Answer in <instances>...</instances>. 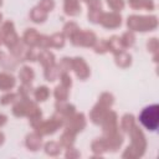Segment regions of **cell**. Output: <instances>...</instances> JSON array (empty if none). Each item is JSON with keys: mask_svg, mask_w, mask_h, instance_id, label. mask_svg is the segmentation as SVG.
Returning a JSON list of instances; mask_svg holds the SVG:
<instances>
[{"mask_svg": "<svg viewBox=\"0 0 159 159\" xmlns=\"http://www.w3.org/2000/svg\"><path fill=\"white\" fill-rule=\"evenodd\" d=\"M130 137V144L125 148V150L122 154V158L124 159H137L144 155L147 149V139L143 133V130L135 124L129 132Z\"/></svg>", "mask_w": 159, "mask_h": 159, "instance_id": "obj_1", "label": "cell"}, {"mask_svg": "<svg viewBox=\"0 0 159 159\" xmlns=\"http://www.w3.org/2000/svg\"><path fill=\"white\" fill-rule=\"evenodd\" d=\"M128 30L133 32H148L158 27V17L155 15H130L127 19Z\"/></svg>", "mask_w": 159, "mask_h": 159, "instance_id": "obj_2", "label": "cell"}, {"mask_svg": "<svg viewBox=\"0 0 159 159\" xmlns=\"http://www.w3.org/2000/svg\"><path fill=\"white\" fill-rule=\"evenodd\" d=\"M139 122L148 130H150V132L157 130L158 125H159V106L150 104V106H147L145 108H143L139 114Z\"/></svg>", "mask_w": 159, "mask_h": 159, "instance_id": "obj_3", "label": "cell"}, {"mask_svg": "<svg viewBox=\"0 0 159 159\" xmlns=\"http://www.w3.org/2000/svg\"><path fill=\"white\" fill-rule=\"evenodd\" d=\"M65 117L58 114L57 112H55V114L47 119V120H42L35 129V132H37L39 134H41L42 137L43 135H50V134H53L56 133L61 127L65 125Z\"/></svg>", "mask_w": 159, "mask_h": 159, "instance_id": "obj_4", "label": "cell"}, {"mask_svg": "<svg viewBox=\"0 0 159 159\" xmlns=\"http://www.w3.org/2000/svg\"><path fill=\"white\" fill-rule=\"evenodd\" d=\"M39 106L36 102L31 101L30 97H20L14 102L12 106V114L15 117H29L34 111H36Z\"/></svg>", "mask_w": 159, "mask_h": 159, "instance_id": "obj_5", "label": "cell"}, {"mask_svg": "<svg viewBox=\"0 0 159 159\" xmlns=\"http://www.w3.org/2000/svg\"><path fill=\"white\" fill-rule=\"evenodd\" d=\"M71 43L78 47H93L98 41L97 35L91 30H78L71 39Z\"/></svg>", "mask_w": 159, "mask_h": 159, "instance_id": "obj_6", "label": "cell"}, {"mask_svg": "<svg viewBox=\"0 0 159 159\" xmlns=\"http://www.w3.org/2000/svg\"><path fill=\"white\" fill-rule=\"evenodd\" d=\"M0 30H1V37H2V43L10 50L19 40H20V37H19V35H17V32H16V30H15V25H14V22L12 21H10V20H7V21H5V22H2V25H1V27H0Z\"/></svg>", "mask_w": 159, "mask_h": 159, "instance_id": "obj_7", "label": "cell"}, {"mask_svg": "<svg viewBox=\"0 0 159 159\" xmlns=\"http://www.w3.org/2000/svg\"><path fill=\"white\" fill-rule=\"evenodd\" d=\"M87 125V120L83 113H73L70 117H67L65 119V128H68L71 130H73L75 133H80L82 132Z\"/></svg>", "mask_w": 159, "mask_h": 159, "instance_id": "obj_8", "label": "cell"}, {"mask_svg": "<svg viewBox=\"0 0 159 159\" xmlns=\"http://www.w3.org/2000/svg\"><path fill=\"white\" fill-rule=\"evenodd\" d=\"M102 132H103V135H109L112 133H116L119 127H118V117H117V113L114 111H108L106 117L103 118L102 123Z\"/></svg>", "mask_w": 159, "mask_h": 159, "instance_id": "obj_9", "label": "cell"}, {"mask_svg": "<svg viewBox=\"0 0 159 159\" xmlns=\"http://www.w3.org/2000/svg\"><path fill=\"white\" fill-rule=\"evenodd\" d=\"M72 71L76 73L77 78L81 81H86L91 76V70H89L87 62L82 57L72 58Z\"/></svg>", "mask_w": 159, "mask_h": 159, "instance_id": "obj_10", "label": "cell"}, {"mask_svg": "<svg viewBox=\"0 0 159 159\" xmlns=\"http://www.w3.org/2000/svg\"><path fill=\"white\" fill-rule=\"evenodd\" d=\"M99 24L104 29H118L122 25V16L119 12H116V11L103 12Z\"/></svg>", "mask_w": 159, "mask_h": 159, "instance_id": "obj_11", "label": "cell"}, {"mask_svg": "<svg viewBox=\"0 0 159 159\" xmlns=\"http://www.w3.org/2000/svg\"><path fill=\"white\" fill-rule=\"evenodd\" d=\"M109 109H111V108H108V107L101 104L99 102H97V103L93 106V108L91 109V112H89V120H91L93 124L99 125Z\"/></svg>", "mask_w": 159, "mask_h": 159, "instance_id": "obj_12", "label": "cell"}, {"mask_svg": "<svg viewBox=\"0 0 159 159\" xmlns=\"http://www.w3.org/2000/svg\"><path fill=\"white\" fill-rule=\"evenodd\" d=\"M104 140H106V144H107V148H108V152H117L123 142H124V138H123V134L119 133V130H117L116 133H112L109 135H103Z\"/></svg>", "mask_w": 159, "mask_h": 159, "instance_id": "obj_13", "label": "cell"}, {"mask_svg": "<svg viewBox=\"0 0 159 159\" xmlns=\"http://www.w3.org/2000/svg\"><path fill=\"white\" fill-rule=\"evenodd\" d=\"M25 145L31 152H37L42 147V135L37 132H32L26 135L25 138Z\"/></svg>", "mask_w": 159, "mask_h": 159, "instance_id": "obj_14", "label": "cell"}, {"mask_svg": "<svg viewBox=\"0 0 159 159\" xmlns=\"http://www.w3.org/2000/svg\"><path fill=\"white\" fill-rule=\"evenodd\" d=\"M37 61L40 62V65H41L43 68L50 67V66H52V65L56 63L55 55H53L51 51H48L47 48H43V50H41V51L37 53Z\"/></svg>", "mask_w": 159, "mask_h": 159, "instance_id": "obj_15", "label": "cell"}, {"mask_svg": "<svg viewBox=\"0 0 159 159\" xmlns=\"http://www.w3.org/2000/svg\"><path fill=\"white\" fill-rule=\"evenodd\" d=\"M80 0H63V12L67 16H77L81 14Z\"/></svg>", "mask_w": 159, "mask_h": 159, "instance_id": "obj_16", "label": "cell"}, {"mask_svg": "<svg viewBox=\"0 0 159 159\" xmlns=\"http://www.w3.org/2000/svg\"><path fill=\"white\" fill-rule=\"evenodd\" d=\"M16 84V78L9 72H0V91L7 92Z\"/></svg>", "mask_w": 159, "mask_h": 159, "instance_id": "obj_17", "label": "cell"}, {"mask_svg": "<svg viewBox=\"0 0 159 159\" xmlns=\"http://www.w3.org/2000/svg\"><path fill=\"white\" fill-rule=\"evenodd\" d=\"M39 37H40V34L36 31V29H26L22 35V41L29 47H37Z\"/></svg>", "mask_w": 159, "mask_h": 159, "instance_id": "obj_18", "label": "cell"}, {"mask_svg": "<svg viewBox=\"0 0 159 159\" xmlns=\"http://www.w3.org/2000/svg\"><path fill=\"white\" fill-rule=\"evenodd\" d=\"M132 55L124 50L118 53H114V62L119 68H128L132 65Z\"/></svg>", "mask_w": 159, "mask_h": 159, "instance_id": "obj_19", "label": "cell"}, {"mask_svg": "<svg viewBox=\"0 0 159 159\" xmlns=\"http://www.w3.org/2000/svg\"><path fill=\"white\" fill-rule=\"evenodd\" d=\"M55 109L58 114L63 116L65 118L70 117L71 114H73L76 112V107L71 103H68L67 101H62V102H57L56 101V104H55Z\"/></svg>", "mask_w": 159, "mask_h": 159, "instance_id": "obj_20", "label": "cell"}, {"mask_svg": "<svg viewBox=\"0 0 159 159\" xmlns=\"http://www.w3.org/2000/svg\"><path fill=\"white\" fill-rule=\"evenodd\" d=\"M76 134L73 130L68 129V128H65L63 133L60 135V140L58 143L61 144L62 148H68V147H72L73 143H75V139H76Z\"/></svg>", "mask_w": 159, "mask_h": 159, "instance_id": "obj_21", "label": "cell"}, {"mask_svg": "<svg viewBox=\"0 0 159 159\" xmlns=\"http://www.w3.org/2000/svg\"><path fill=\"white\" fill-rule=\"evenodd\" d=\"M91 150L93 152L94 157H102V154H104L106 152H108L106 140L103 137L101 138H96L92 143H91Z\"/></svg>", "mask_w": 159, "mask_h": 159, "instance_id": "obj_22", "label": "cell"}, {"mask_svg": "<svg viewBox=\"0 0 159 159\" xmlns=\"http://www.w3.org/2000/svg\"><path fill=\"white\" fill-rule=\"evenodd\" d=\"M47 16H48V14L46 11L41 10L39 6H35V7H32L30 10V19L35 24H42V22H45L47 20Z\"/></svg>", "mask_w": 159, "mask_h": 159, "instance_id": "obj_23", "label": "cell"}, {"mask_svg": "<svg viewBox=\"0 0 159 159\" xmlns=\"http://www.w3.org/2000/svg\"><path fill=\"white\" fill-rule=\"evenodd\" d=\"M35 78V71L30 66H22L19 71V80L21 83H31Z\"/></svg>", "mask_w": 159, "mask_h": 159, "instance_id": "obj_24", "label": "cell"}, {"mask_svg": "<svg viewBox=\"0 0 159 159\" xmlns=\"http://www.w3.org/2000/svg\"><path fill=\"white\" fill-rule=\"evenodd\" d=\"M107 43H108V50H109V52H112L113 55H114V53H118V52H120V51H123V50H125V48L123 47L122 42H120V37L117 36V35L111 36V37L107 40Z\"/></svg>", "mask_w": 159, "mask_h": 159, "instance_id": "obj_25", "label": "cell"}, {"mask_svg": "<svg viewBox=\"0 0 159 159\" xmlns=\"http://www.w3.org/2000/svg\"><path fill=\"white\" fill-rule=\"evenodd\" d=\"M61 149H62L61 144L58 142H53V140H50V142L45 143V145H43L45 153L47 155H50V157H57V155H60L61 154Z\"/></svg>", "mask_w": 159, "mask_h": 159, "instance_id": "obj_26", "label": "cell"}, {"mask_svg": "<svg viewBox=\"0 0 159 159\" xmlns=\"http://www.w3.org/2000/svg\"><path fill=\"white\" fill-rule=\"evenodd\" d=\"M135 125V117L132 113H125L120 119V129L124 133H128Z\"/></svg>", "mask_w": 159, "mask_h": 159, "instance_id": "obj_27", "label": "cell"}, {"mask_svg": "<svg viewBox=\"0 0 159 159\" xmlns=\"http://www.w3.org/2000/svg\"><path fill=\"white\" fill-rule=\"evenodd\" d=\"M66 37L62 32H55L50 36V47L53 48H62L65 46Z\"/></svg>", "mask_w": 159, "mask_h": 159, "instance_id": "obj_28", "label": "cell"}, {"mask_svg": "<svg viewBox=\"0 0 159 159\" xmlns=\"http://www.w3.org/2000/svg\"><path fill=\"white\" fill-rule=\"evenodd\" d=\"M147 50L153 55V61L157 63L158 62V52H159V41L157 37H152L147 42Z\"/></svg>", "mask_w": 159, "mask_h": 159, "instance_id": "obj_29", "label": "cell"}, {"mask_svg": "<svg viewBox=\"0 0 159 159\" xmlns=\"http://www.w3.org/2000/svg\"><path fill=\"white\" fill-rule=\"evenodd\" d=\"M43 70H45V71H43V77H45V80L48 81V82L56 81V80L58 78V76H60V71H58L56 63L52 65V66H50V67H46V68H43Z\"/></svg>", "mask_w": 159, "mask_h": 159, "instance_id": "obj_30", "label": "cell"}, {"mask_svg": "<svg viewBox=\"0 0 159 159\" xmlns=\"http://www.w3.org/2000/svg\"><path fill=\"white\" fill-rule=\"evenodd\" d=\"M68 89H70V88L62 86L61 83H60L58 86H56V87H55V91H53V96H55L56 101H57V102L67 101V99H68V94H70Z\"/></svg>", "mask_w": 159, "mask_h": 159, "instance_id": "obj_31", "label": "cell"}, {"mask_svg": "<svg viewBox=\"0 0 159 159\" xmlns=\"http://www.w3.org/2000/svg\"><path fill=\"white\" fill-rule=\"evenodd\" d=\"M34 97L36 102H45L50 97V89L46 86H39L34 91Z\"/></svg>", "mask_w": 159, "mask_h": 159, "instance_id": "obj_32", "label": "cell"}, {"mask_svg": "<svg viewBox=\"0 0 159 159\" xmlns=\"http://www.w3.org/2000/svg\"><path fill=\"white\" fill-rule=\"evenodd\" d=\"M120 42H122L124 48H129V47L134 46V43H135V34L133 31H130V30L125 31L120 36Z\"/></svg>", "mask_w": 159, "mask_h": 159, "instance_id": "obj_33", "label": "cell"}, {"mask_svg": "<svg viewBox=\"0 0 159 159\" xmlns=\"http://www.w3.org/2000/svg\"><path fill=\"white\" fill-rule=\"evenodd\" d=\"M78 30H80V26H78L76 22H73V21H68V22L65 24V26H63V29H62V34L65 35V37L71 39Z\"/></svg>", "mask_w": 159, "mask_h": 159, "instance_id": "obj_34", "label": "cell"}, {"mask_svg": "<svg viewBox=\"0 0 159 159\" xmlns=\"http://www.w3.org/2000/svg\"><path fill=\"white\" fill-rule=\"evenodd\" d=\"M103 12H104V11H103L102 9H88V12H87L88 20H89L92 24H99Z\"/></svg>", "mask_w": 159, "mask_h": 159, "instance_id": "obj_35", "label": "cell"}, {"mask_svg": "<svg viewBox=\"0 0 159 159\" xmlns=\"http://www.w3.org/2000/svg\"><path fill=\"white\" fill-rule=\"evenodd\" d=\"M57 68L60 71V75L65 73V72H70L72 70V58H70V57L61 58L60 63H57Z\"/></svg>", "mask_w": 159, "mask_h": 159, "instance_id": "obj_36", "label": "cell"}, {"mask_svg": "<svg viewBox=\"0 0 159 159\" xmlns=\"http://www.w3.org/2000/svg\"><path fill=\"white\" fill-rule=\"evenodd\" d=\"M97 102H99L101 104H103V106L111 108V107L113 106V103H114V96H113L112 93H109V92H103V93H101V96L98 97V101H97Z\"/></svg>", "mask_w": 159, "mask_h": 159, "instance_id": "obj_37", "label": "cell"}, {"mask_svg": "<svg viewBox=\"0 0 159 159\" xmlns=\"http://www.w3.org/2000/svg\"><path fill=\"white\" fill-rule=\"evenodd\" d=\"M17 98H19V94H17V93L7 91L5 94H2V96L0 97V103H1L2 106H7V104L14 103Z\"/></svg>", "mask_w": 159, "mask_h": 159, "instance_id": "obj_38", "label": "cell"}, {"mask_svg": "<svg viewBox=\"0 0 159 159\" xmlns=\"http://www.w3.org/2000/svg\"><path fill=\"white\" fill-rule=\"evenodd\" d=\"M93 50L96 53H99V55H103V53H107L109 50H108V43H107V40L102 39L99 41L96 42V45L93 46Z\"/></svg>", "mask_w": 159, "mask_h": 159, "instance_id": "obj_39", "label": "cell"}, {"mask_svg": "<svg viewBox=\"0 0 159 159\" xmlns=\"http://www.w3.org/2000/svg\"><path fill=\"white\" fill-rule=\"evenodd\" d=\"M106 1H107V5L111 7V10H113L116 12L122 11L125 6L124 0H106Z\"/></svg>", "mask_w": 159, "mask_h": 159, "instance_id": "obj_40", "label": "cell"}, {"mask_svg": "<svg viewBox=\"0 0 159 159\" xmlns=\"http://www.w3.org/2000/svg\"><path fill=\"white\" fill-rule=\"evenodd\" d=\"M36 6H39L41 10H43L48 14L55 9V1L53 0H40Z\"/></svg>", "mask_w": 159, "mask_h": 159, "instance_id": "obj_41", "label": "cell"}, {"mask_svg": "<svg viewBox=\"0 0 159 159\" xmlns=\"http://www.w3.org/2000/svg\"><path fill=\"white\" fill-rule=\"evenodd\" d=\"M31 91H32L31 83H21V86L19 87L17 94H19V97H30Z\"/></svg>", "mask_w": 159, "mask_h": 159, "instance_id": "obj_42", "label": "cell"}, {"mask_svg": "<svg viewBox=\"0 0 159 159\" xmlns=\"http://www.w3.org/2000/svg\"><path fill=\"white\" fill-rule=\"evenodd\" d=\"M58 78H60V83H61L62 86H65V87H67V88H71V86H72V78H71V76H70V72L61 73V75L58 76Z\"/></svg>", "mask_w": 159, "mask_h": 159, "instance_id": "obj_43", "label": "cell"}, {"mask_svg": "<svg viewBox=\"0 0 159 159\" xmlns=\"http://www.w3.org/2000/svg\"><path fill=\"white\" fill-rule=\"evenodd\" d=\"M66 149V153H65V157L67 159H77L81 157V153L72 145V147H68V148H65Z\"/></svg>", "mask_w": 159, "mask_h": 159, "instance_id": "obj_44", "label": "cell"}, {"mask_svg": "<svg viewBox=\"0 0 159 159\" xmlns=\"http://www.w3.org/2000/svg\"><path fill=\"white\" fill-rule=\"evenodd\" d=\"M37 47L41 48V50L50 48V36H47V35H40L39 42H37Z\"/></svg>", "mask_w": 159, "mask_h": 159, "instance_id": "obj_45", "label": "cell"}, {"mask_svg": "<svg viewBox=\"0 0 159 159\" xmlns=\"http://www.w3.org/2000/svg\"><path fill=\"white\" fill-rule=\"evenodd\" d=\"M37 53L39 52L35 51V47H29L25 53V61H31V62L37 61Z\"/></svg>", "mask_w": 159, "mask_h": 159, "instance_id": "obj_46", "label": "cell"}, {"mask_svg": "<svg viewBox=\"0 0 159 159\" xmlns=\"http://www.w3.org/2000/svg\"><path fill=\"white\" fill-rule=\"evenodd\" d=\"M88 9H102V1L101 0H83Z\"/></svg>", "mask_w": 159, "mask_h": 159, "instance_id": "obj_47", "label": "cell"}, {"mask_svg": "<svg viewBox=\"0 0 159 159\" xmlns=\"http://www.w3.org/2000/svg\"><path fill=\"white\" fill-rule=\"evenodd\" d=\"M143 9L147 11H153L155 9L154 0H143Z\"/></svg>", "mask_w": 159, "mask_h": 159, "instance_id": "obj_48", "label": "cell"}, {"mask_svg": "<svg viewBox=\"0 0 159 159\" xmlns=\"http://www.w3.org/2000/svg\"><path fill=\"white\" fill-rule=\"evenodd\" d=\"M6 122H7V117H6L5 114H0V128H1L4 124H6Z\"/></svg>", "mask_w": 159, "mask_h": 159, "instance_id": "obj_49", "label": "cell"}, {"mask_svg": "<svg viewBox=\"0 0 159 159\" xmlns=\"http://www.w3.org/2000/svg\"><path fill=\"white\" fill-rule=\"evenodd\" d=\"M4 142H5V135H4V133L0 132V145H1Z\"/></svg>", "mask_w": 159, "mask_h": 159, "instance_id": "obj_50", "label": "cell"}, {"mask_svg": "<svg viewBox=\"0 0 159 159\" xmlns=\"http://www.w3.org/2000/svg\"><path fill=\"white\" fill-rule=\"evenodd\" d=\"M4 56H5V53H4L2 51H0V61H1L2 58H4Z\"/></svg>", "mask_w": 159, "mask_h": 159, "instance_id": "obj_51", "label": "cell"}, {"mask_svg": "<svg viewBox=\"0 0 159 159\" xmlns=\"http://www.w3.org/2000/svg\"><path fill=\"white\" fill-rule=\"evenodd\" d=\"M2 45V37H1V30H0V46Z\"/></svg>", "mask_w": 159, "mask_h": 159, "instance_id": "obj_52", "label": "cell"}, {"mask_svg": "<svg viewBox=\"0 0 159 159\" xmlns=\"http://www.w3.org/2000/svg\"><path fill=\"white\" fill-rule=\"evenodd\" d=\"M1 24H2V14L0 12V25H1Z\"/></svg>", "mask_w": 159, "mask_h": 159, "instance_id": "obj_53", "label": "cell"}, {"mask_svg": "<svg viewBox=\"0 0 159 159\" xmlns=\"http://www.w3.org/2000/svg\"><path fill=\"white\" fill-rule=\"evenodd\" d=\"M1 5H2V0H0V7H1Z\"/></svg>", "mask_w": 159, "mask_h": 159, "instance_id": "obj_54", "label": "cell"}, {"mask_svg": "<svg viewBox=\"0 0 159 159\" xmlns=\"http://www.w3.org/2000/svg\"><path fill=\"white\" fill-rule=\"evenodd\" d=\"M128 1H133V0H128Z\"/></svg>", "mask_w": 159, "mask_h": 159, "instance_id": "obj_55", "label": "cell"}]
</instances>
